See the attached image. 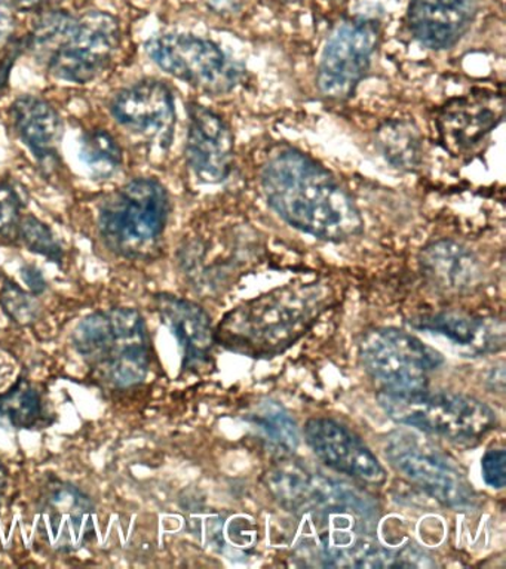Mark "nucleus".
Segmentation results:
<instances>
[{
	"label": "nucleus",
	"instance_id": "nucleus-1",
	"mask_svg": "<svg viewBox=\"0 0 506 569\" xmlns=\"http://www.w3.org/2000/svg\"><path fill=\"white\" fill-rule=\"evenodd\" d=\"M261 186L287 224L314 238L344 242L361 233L354 200L321 164L299 150L279 147L266 159Z\"/></svg>",
	"mask_w": 506,
	"mask_h": 569
},
{
	"label": "nucleus",
	"instance_id": "nucleus-2",
	"mask_svg": "<svg viewBox=\"0 0 506 569\" xmlns=\"http://www.w3.org/2000/svg\"><path fill=\"white\" fill-rule=\"evenodd\" d=\"M328 298V289L318 283L275 289L226 315L216 342L250 358H274L312 328Z\"/></svg>",
	"mask_w": 506,
	"mask_h": 569
},
{
	"label": "nucleus",
	"instance_id": "nucleus-3",
	"mask_svg": "<svg viewBox=\"0 0 506 569\" xmlns=\"http://www.w3.org/2000/svg\"><path fill=\"white\" fill-rule=\"evenodd\" d=\"M75 350L88 367L115 387L128 389L148 377L150 340L143 316L130 307L95 311L75 328Z\"/></svg>",
	"mask_w": 506,
	"mask_h": 569
},
{
	"label": "nucleus",
	"instance_id": "nucleus-4",
	"mask_svg": "<svg viewBox=\"0 0 506 569\" xmlns=\"http://www.w3.org/2000/svg\"><path fill=\"white\" fill-rule=\"evenodd\" d=\"M377 402L398 425L465 447L478 443L497 422L496 412L488 405L450 391L381 390Z\"/></svg>",
	"mask_w": 506,
	"mask_h": 569
},
{
	"label": "nucleus",
	"instance_id": "nucleus-5",
	"mask_svg": "<svg viewBox=\"0 0 506 569\" xmlns=\"http://www.w3.org/2000/svg\"><path fill=\"white\" fill-rule=\"evenodd\" d=\"M168 216L170 198L166 187L155 178H136L100 204L99 230L113 252L145 258L157 248Z\"/></svg>",
	"mask_w": 506,
	"mask_h": 569
},
{
	"label": "nucleus",
	"instance_id": "nucleus-6",
	"mask_svg": "<svg viewBox=\"0 0 506 569\" xmlns=\"http://www.w3.org/2000/svg\"><path fill=\"white\" fill-rule=\"evenodd\" d=\"M385 456L394 470L448 509L466 511L478 505L477 492L459 466L419 435L394 431L386 438Z\"/></svg>",
	"mask_w": 506,
	"mask_h": 569
},
{
	"label": "nucleus",
	"instance_id": "nucleus-7",
	"mask_svg": "<svg viewBox=\"0 0 506 569\" xmlns=\"http://www.w3.org/2000/svg\"><path fill=\"white\" fill-rule=\"evenodd\" d=\"M358 355L364 371L386 391L428 389L430 377L444 363L438 350L397 328L364 333Z\"/></svg>",
	"mask_w": 506,
	"mask_h": 569
},
{
	"label": "nucleus",
	"instance_id": "nucleus-8",
	"mask_svg": "<svg viewBox=\"0 0 506 569\" xmlns=\"http://www.w3.org/2000/svg\"><path fill=\"white\" fill-rule=\"evenodd\" d=\"M155 64L190 87L225 93L238 83L239 70L211 40L192 34H159L146 42Z\"/></svg>",
	"mask_w": 506,
	"mask_h": 569
},
{
	"label": "nucleus",
	"instance_id": "nucleus-9",
	"mask_svg": "<svg viewBox=\"0 0 506 569\" xmlns=\"http://www.w3.org/2000/svg\"><path fill=\"white\" fill-rule=\"evenodd\" d=\"M121 44V27L106 12H88L78 17L77 26L63 44L47 58L54 78L69 83H90L113 60Z\"/></svg>",
	"mask_w": 506,
	"mask_h": 569
},
{
	"label": "nucleus",
	"instance_id": "nucleus-10",
	"mask_svg": "<svg viewBox=\"0 0 506 569\" xmlns=\"http://www.w3.org/2000/svg\"><path fill=\"white\" fill-rule=\"evenodd\" d=\"M380 40V27L373 20L344 22L330 36L318 67V88L330 100L353 96L370 66Z\"/></svg>",
	"mask_w": 506,
	"mask_h": 569
},
{
	"label": "nucleus",
	"instance_id": "nucleus-11",
	"mask_svg": "<svg viewBox=\"0 0 506 569\" xmlns=\"http://www.w3.org/2000/svg\"><path fill=\"white\" fill-rule=\"evenodd\" d=\"M113 118L157 153L175 140L176 102L171 89L157 79H145L118 92L110 104Z\"/></svg>",
	"mask_w": 506,
	"mask_h": 569
},
{
	"label": "nucleus",
	"instance_id": "nucleus-12",
	"mask_svg": "<svg viewBox=\"0 0 506 569\" xmlns=\"http://www.w3.org/2000/svg\"><path fill=\"white\" fill-rule=\"evenodd\" d=\"M39 516L48 545L61 553L82 549L95 538V502L72 483L50 482L39 501Z\"/></svg>",
	"mask_w": 506,
	"mask_h": 569
},
{
	"label": "nucleus",
	"instance_id": "nucleus-13",
	"mask_svg": "<svg viewBox=\"0 0 506 569\" xmlns=\"http://www.w3.org/2000/svg\"><path fill=\"white\" fill-rule=\"evenodd\" d=\"M305 440L315 457L337 473L363 483L385 482L386 471L375 453L339 421L327 417L310 418L305 426Z\"/></svg>",
	"mask_w": 506,
	"mask_h": 569
},
{
	"label": "nucleus",
	"instance_id": "nucleus-14",
	"mask_svg": "<svg viewBox=\"0 0 506 569\" xmlns=\"http://www.w3.org/2000/svg\"><path fill=\"white\" fill-rule=\"evenodd\" d=\"M504 111V96L487 89L455 98L439 110V138L452 154H470L502 122Z\"/></svg>",
	"mask_w": 506,
	"mask_h": 569
},
{
	"label": "nucleus",
	"instance_id": "nucleus-15",
	"mask_svg": "<svg viewBox=\"0 0 506 569\" xmlns=\"http://www.w3.org/2000/svg\"><path fill=\"white\" fill-rule=\"evenodd\" d=\"M186 159L195 176L208 184L226 180L234 164V137L229 124L201 104L189 106Z\"/></svg>",
	"mask_w": 506,
	"mask_h": 569
},
{
	"label": "nucleus",
	"instance_id": "nucleus-16",
	"mask_svg": "<svg viewBox=\"0 0 506 569\" xmlns=\"http://www.w3.org/2000/svg\"><path fill=\"white\" fill-rule=\"evenodd\" d=\"M268 485L274 496L290 510L305 513L315 510H358L361 498L341 485L331 482L300 466H281L268 475Z\"/></svg>",
	"mask_w": 506,
	"mask_h": 569
},
{
	"label": "nucleus",
	"instance_id": "nucleus-17",
	"mask_svg": "<svg viewBox=\"0 0 506 569\" xmlns=\"http://www.w3.org/2000/svg\"><path fill=\"white\" fill-rule=\"evenodd\" d=\"M475 13L477 0H411L408 26L426 47L446 49L468 31Z\"/></svg>",
	"mask_w": 506,
	"mask_h": 569
},
{
	"label": "nucleus",
	"instance_id": "nucleus-18",
	"mask_svg": "<svg viewBox=\"0 0 506 569\" xmlns=\"http://www.w3.org/2000/svg\"><path fill=\"white\" fill-rule=\"evenodd\" d=\"M155 302L162 322L171 329L183 350V368L197 369L206 365L216 345L215 329L207 311L197 302L171 293H158Z\"/></svg>",
	"mask_w": 506,
	"mask_h": 569
},
{
	"label": "nucleus",
	"instance_id": "nucleus-19",
	"mask_svg": "<svg viewBox=\"0 0 506 569\" xmlns=\"http://www.w3.org/2000/svg\"><path fill=\"white\" fill-rule=\"evenodd\" d=\"M413 328L447 338L470 356L496 353L504 349L505 328L500 320L478 318L456 311L417 316Z\"/></svg>",
	"mask_w": 506,
	"mask_h": 569
},
{
	"label": "nucleus",
	"instance_id": "nucleus-20",
	"mask_svg": "<svg viewBox=\"0 0 506 569\" xmlns=\"http://www.w3.org/2000/svg\"><path fill=\"white\" fill-rule=\"evenodd\" d=\"M11 119L17 136L42 167H56L65 136V123L59 111L33 96L17 98L11 106Z\"/></svg>",
	"mask_w": 506,
	"mask_h": 569
},
{
	"label": "nucleus",
	"instance_id": "nucleus-21",
	"mask_svg": "<svg viewBox=\"0 0 506 569\" xmlns=\"http://www.w3.org/2000/svg\"><path fill=\"white\" fill-rule=\"evenodd\" d=\"M420 266L429 282L444 292L468 291L482 278L474 253L452 240L428 244L420 253Z\"/></svg>",
	"mask_w": 506,
	"mask_h": 569
},
{
	"label": "nucleus",
	"instance_id": "nucleus-22",
	"mask_svg": "<svg viewBox=\"0 0 506 569\" xmlns=\"http://www.w3.org/2000/svg\"><path fill=\"white\" fill-rule=\"evenodd\" d=\"M247 420L257 433L266 440L272 452L279 457H288L299 448V427L291 413L282 405L274 400L257 403L248 413Z\"/></svg>",
	"mask_w": 506,
	"mask_h": 569
},
{
	"label": "nucleus",
	"instance_id": "nucleus-23",
	"mask_svg": "<svg viewBox=\"0 0 506 569\" xmlns=\"http://www.w3.org/2000/svg\"><path fill=\"white\" fill-rule=\"evenodd\" d=\"M377 146L394 167L411 171L421 159V137L408 120H386L376 132Z\"/></svg>",
	"mask_w": 506,
	"mask_h": 569
},
{
	"label": "nucleus",
	"instance_id": "nucleus-24",
	"mask_svg": "<svg viewBox=\"0 0 506 569\" xmlns=\"http://www.w3.org/2000/svg\"><path fill=\"white\" fill-rule=\"evenodd\" d=\"M79 158L96 180H110L122 168L121 146L105 129H91L82 136Z\"/></svg>",
	"mask_w": 506,
	"mask_h": 569
},
{
	"label": "nucleus",
	"instance_id": "nucleus-25",
	"mask_svg": "<svg viewBox=\"0 0 506 569\" xmlns=\"http://www.w3.org/2000/svg\"><path fill=\"white\" fill-rule=\"evenodd\" d=\"M46 418V409L39 391L24 378L10 390L0 395V420L16 429H33Z\"/></svg>",
	"mask_w": 506,
	"mask_h": 569
},
{
	"label": "nucleus",
	"instance_id": "nucleus-26",
	"mask_svg": "<svg viewBox=\"0 0 506 569\" xmlns=\"http://www.w3.org/2000/svg\"><path fill=\"white\" fill-rule=\"evenodd\" d=\"M19 238L23 240L24 247L30 252L48 258L57 264L63 261V248L54 233L46 222L34 216L21 217L19 224Z\"/></svg>",
	"mask_w": 506,
	"mask_h": 569
},
{
	"label": "nucleus",
	"instance_id": "nucleus-27",
	"mask_svg": "<svg viewBox=\"0 0 506 569\" xmlns=\"http://www.w3.org/2000/svg\"><path fill=\"white\" fill-rule=\"evenodd\" d=\"M34 293L26 291L20 284L7 279L0 289V306L16 323L29 327L39 318V302Z\"/></svg>",
	"mask_w": 506,
	"mask_h": 569
},
{
	"label": "nucleus",
	"instance_id": "nucleus-28",
	"mask_svg": "<svg viewBox=\"0 0 506 569\" xmlns=\"http://www.w3.org/2000/svg\"><path fill=\"white\" fill-rule=\"evenodd\" d=\"M23 202L16 187L7 181H0V239L19 238Z\"/></svg>",
	"mask_w": 506,
	"mask_h": 569
},
{
	"label": "nucleus",
	"instance_id": "nucleus-29",
	"mask_svg": "<svg viewBox=\"0 0 506 569\" xmlns=\"http://www.w3.org/2000/svg\"><path fill=\"white\" fill-rule=\"evenodd\" d=\"M484 482L493 489H504L506 485V452L505 449H490L482 460Z\"/></svg>",
	"mask_w": 506,
	"mask_h": 569
},
{
	"label": "nucleus",
	"instance_id": "nucleus-30",
	"mask_svg": "<svg viewBox=\"0 0 506 569\" xmlns=\"http://www.w3.org/2000/svg\"><path fill=\"white\" fill-rule=\"evenodd\" d=\"M14 13L8 0H0V51L6 49L14 34Z\"/></svg>",
	"mask_w": 506,
	"mask_h": 569
},
{
	"label": "nucleus",
	"instance_id": "nucleus-31",
	"mask_svg": "<svg viewBox=\"0 0 506 569\" xmlns=\"http://www.w3.org/2000/svg\"><path fill=\"white\" fill-rule=\"evenodd\" d=\"M21 278H23L24 283L28 284L29 291L34 293V296H41L47 289V280L37 266H24L23 269H21Z\"/></svg>",
	"mask_w": 506,
	"mask_h": 569
},
{
	"label": "nucleus",
	"instance_id": "nucleus-32",
	"mask_svg": "<svg viewBox=\"0 0 506 569\" xmlns=\"http://www.w3.org/2000/svg\"><path fill=\"white\" fill-rule=\"evenodd\" d=\"M12 9H19V11H39L47 4L54 2V0H8Z\"/></svg>",
	"mask_w": 506,
	"mask_h": 569
},
{
	"label": "nucleus",
	"instance_id": "nucleus-33",
	"mask_svg": "<svg viewBox=\"0 0 506 569\" xmlns=\"http://www.w3.org/2000/svg\"><path fill=\"white\" fill-rule=\"evenodd\" d=\"M286 2H297V0H286Z\"/></svg>",
	"mask_w": 506,
	"mask_h": 569
}]
</instances>
